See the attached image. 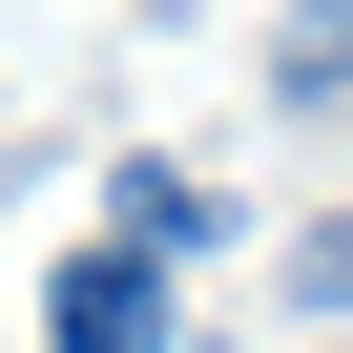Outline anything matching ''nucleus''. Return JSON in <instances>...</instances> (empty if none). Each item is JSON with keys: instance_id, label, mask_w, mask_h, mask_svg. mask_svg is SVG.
I'll list each match as a JSON object with an SVG mask.
<instances>
[{"instance_id": "obj_4", "label": "nucleus", "mask_w": 353, "mask_h": 353, "mask_svg": "<svg viewBox=\"0 0 353 353\" xmlns=\"http://www.w3.org/2000/svg\"><path fill=\"white\" fill-rule=\"evenodd\" d=\"M291 312H353V229H312V250H291Z\"/></svg>"}, {"instance_id": "obj_2", "label": "nucleus", "mask_w": 353, "mask_h": 353, "mask_svg": "<svg viewBox=\"0 0 353 353\" xmlns=\"http://www.w3.org/2000/svg\"><path fill=\"white\" fill-rule=\"evenodd\" d=\"M208 229H250V208L208 188V166H166V145H125V166H104V250H145V270H188Z\"/></svg>"}, {"instance_id": "obj_1", "label": "nucleus", "mask_w": 353, "mask_h": 353, "mask_svg": "<svg viewBox=\"0 0 353 353\" xmlns=\"http://www.w3.org/2000/svg\"><path fill=\"white\" fill-rule=\"evenodd\" d=\"M42 353H166V270L145 250H63L42 270Z\"/></svg>"}, {"instance_id": "obj_3", "label": "nucleus", "mask_w": 353, "mask_h": 353, "mask_svg": "<svg viewBox=\"0 0 353 353\" xmlns=\"http://www.w3.org/2000/svg\"><path fill=\"white\" fill-rule=\"evenodd\" d=\"M270 104H353V0H291V21H270Z\"/></svg>"}]
</instances>
